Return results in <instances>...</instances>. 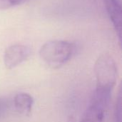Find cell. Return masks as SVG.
<instances>
[{
    "label": "cell",
    "mask_w": 122,
    "mask_h": 122,
    "mask_svg": "<svg viewBox=\"0 0 122 122\" xmlns=\"http://www.w3.org/2000/svg\"><path fill=\"white\" fill-rule=\"evenodd\" d=\"M94 70L97 80V88L93 99L109 105L112 92L117 79V64L110 54H103L97 59Z\"/></svg>",
    "instance_id": "obj_1"
},
{
    "label": "cell",
    "mask_w": 122,
    "mask_h": 122,
    "mask_svg": "<svg viewBox=\"0 0 122 122\" xmlns=\"http://www.w3.org/2000/svg\"><path fill=\"white\" fill-rule=\"evenodd\" d=\"M76 44L64 40H50L39 49L41 59L50 67L57 69L67 63L74 55Z\"/></svg>",
    "instance_id": "obj_2"
},
{
    "label": "cell",
    "mask_w": 122,
    "mask_h": 122,
    "mask_svg": "<svg viewBox=\"0 0 122 122\" xmlns=\"http://www.w3.org/2000/svg\"><path fill=\"white\" fill-rule=\"evenodd\" d=\"M31 48L24 44H14L8 46L4 53V64L6 69H11L26 61L31 55Z\"/></svg>",
    "instance_id": "obj_3"
},
{
    "label": "cell",
    "mask_w": 122,
    "mask_h": 122,
    "mask_svg": "<svg viewBox=\"0 0 122 122\" xmlns=\"http://www.w3.org/2000/svg\"><path fill=\"white\" fill-rule=\"evenodd\" d=\"M108 15L118 36L119 43L122 41V14L120 0H104Z\"/></svg>",
    "instance_id": "obj_4"
},
{
    "label": "cell",
    "mask_w": 122,
    "mask_h": 122,
    "mask_svg": "<svg viewBox=\"0 0 122 122\" xmlns=\"http://www.w3.org/2000/svg\"><path fill=\"white\" fill-rule=\"evenodd\" d=\"M106 109L102 105L91 102L80 122H103Z\"/></svg>",
    "instance_id": "obj_5"
},
{
    "label": "cell",
    "mask_w": 122,
    "mask_h": 122,
    "mask_svg": "<svg viewBox=\"0 0 122 122\" xmlns=\"http://www.w3.org/2000/svg\"><path fill=\"white\" fill-rule=\"evenodd\" d=\"M34 104L33 97L27 93H19L14 98V105L16 110L25 115H29Z\"/></svg>",
    "instance_id": "obj_6"
},
{
    "label": "cell",
    "mask_w": 122,
    "mask_h": 122,
    "mask_svg": "<svg viewBox=\"0 0 122 122\" xmlns=\"http://www.w3.org/2000/svg\"><path fill=\"white\" fill-rule=\"evenodd\" d=\"M29 0H0V10L9 9L21 4H23Z\"/></svg>",
    "instance_id": "obj_7"
},
{
    "label": "cell",
    "mask_w": 122,
    "mask_h": 122,
    "mask_svg": "<svg viewBox=\"0 0 122 122\" xmlns=\"http://www.w3.org/2000/svg\"><path fill=\"white\" fill-rule=\"evenodd\" d=\"M114 122H122V92L119 93L114 111Z\"/></svg>",
    "instance_id": "obj_8"
},
{
    "label": "cell",
    "mask_w": 122,
    "mask_h": 122,
    "mask_svg": "<svg viewBox=\"0 0 122 122\" xmlns=\"http://www.w3.org/2000/svg\"><path fill=\"white\" fill-rule=\"evenodd\" d=\"M8 109V103L4 99L0 98V118L6 112Z\"/></svg>",
    "instance_id": "obj_9"
}]
</instances>
